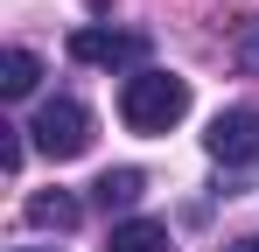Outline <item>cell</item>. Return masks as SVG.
I'll return each instance as SVG.
<instances>
[{"instance_id": "cell-1", "label": "cell", "mask_w": 259, "mask_h": 252, "mask_svg": "<svg viewBox=\"0 0 259 252\" xmlns=\"http://www.w3.org/2000/svg\"><path fill=\"white\" fill-rule=\"evenodd\" d=\"M182 112H189V77H175V70H133L119 84V119L133 133H168L182 126Z\"/></svg>"}, {"instance_id": "cell-2", "label": "cell", "mask_w": 259, "mask_h": 252, "mask_svg": "<svg viewBox=\"0 0 259 252\" xmlns=\"http://www.w3.org/2000/svg\"><path fill=\"white\" fill-rule=\"evenodd\" d=\"M28 140L42 147L49 161H77V154L91 147V112L77 105V98H42L35 119H28Z\"/></svg>"}, {"instance_id": "cell-3", "label": "cell", "mask_w": 259, "mask_h": 252, "mask_svg": "<svg viewBox=\"0 0 259 252\" xmlns=\"http://www.w3.org/2000/svg\"><path fill=\"white\" fill-rule=\"evenodd\" d=\"M203 147H210V161H224V168H259V105L217 112L210 133H203Z\"/></svg>"}, {"instance_id": "cell-4", "label": "cell", "mask_w": 259, "mask_h": 252, "mask_svg": "<svg viewBox=\"0 0 259 252\" xmlns=\"http://www.w3.org/2000/svg\"><path fill=\"white\" fill-rule=\"evenodd\" d=\"M70 56H77V63H98V70H112V63H140V56H147V35H119V28H70Z\"/></svg>"}, {"instance_id": "cell-5", "label": "cell", "mask_w": 259, "mask_h": 252, "mask_svg": "<svg viewBox=\"0 0 259 252\" xmlns=\"http://www.w3.org/2000/svg\"><path fill=\"white\" fill-rule=\"evenodd\" d=\"M21 217H28L35 231H77V217H84V203H77L70 189H35V196L21 203Z\"/></svg>"}, {"instance_id": "cell-6", "label": "cell", "mask_w": 259, "mask_h": 252, "mask_svg": "<svg viewBox=\"0 0 259 252\" xmlns=\"http://www.w3.org/2000/svg\"><path fill=\"white\" fill-rule=\"evenodd\" d=\"M140 196H147V175H140V168H105V175L91 182V203L105 210V217H112V210H133Z\"/></svg>"}, {"instance_id": "cell-7", "label": "cell", "mask_w": 259, "mask_h": 252, "mask_svg": "<svg viewBox=\"0 0 259 252\" xmlns=\"http://www.w3.org/2000/svg\"><path fill=\"white\" fill-rule=\"evenodd\" d=\"M105 252H168V224H154V217H119L112 238H105Z\"/></svg>"}, {"instance_id": "cell-8", "label": "cell", "mask_w": 259, "mask_h": 252, "mask_svg": "<svg viewBox=\"0 0 259 252\" xmlns=\"http://www.w3.org/2000/svg\"><path fill=\"white\" fill-rule=\"evenodd\" d=\"M35 84H42V56L35 49H7L0 56V98H28Z\"/></svg>"}, {"instance_id": "cell-9", "label": "cell", "mask_w": 259, "mask_h": 252, "mask_svg": "<svg viewBox=\"0 0 259 252\" xmlns=\"http://www.w3.org/2000/svg\"><path fill=\"white\" fill-rule=\"evenodd\" d=\"M0 133H7V140H0V168L14 175V168H21V154H28V140H21L28 126H0Z\"/></svg>"}, {"instance_id": "cell-10", "label": "cell", "mask_w": 259, "mask_h": 252, "mask_svg": "<svg viewBox=\"0 0 259 252\" xmlns=\"http://www.w3.org/2000/svg\"><path fill=\"white\" fill-rule=\"evenodd\" d=\"M238 63H245V70H259V21L238 35Z\"/></svg>"}, {"instance_id": "cell-11", "label": "cell", "mask_w": 259, "mask_h": 252, "mask_svg": "<svg viewBox=\"0 0 259 252\" xmlns=\"http://www.w3.org/2000/svg\"><path fill=\"white\" fill-rule=\"evenodd\" d=\"M224 252H259V238H231V245H224Z\"/></svg>"}, {"instance_id": "cell-12", "label": "cell", "mask_w": 259, "mask_h": 252, "mask_svg": "<svg viewBox=\"0 0 259 252\" xmlns=\"http://www.w3.org/2000/svg\"><path fill=\"white\" fill-rule=\"evenodd\" d=\"M14 252H56V245H14Z\"/></svg>"}]
</instances>
